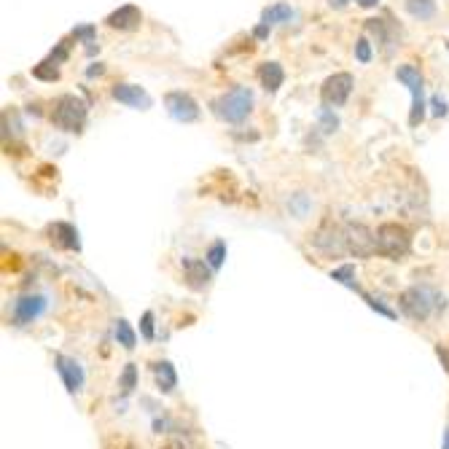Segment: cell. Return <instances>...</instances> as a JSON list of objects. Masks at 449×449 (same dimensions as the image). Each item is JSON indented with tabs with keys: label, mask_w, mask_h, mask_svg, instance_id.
<instances>
[{
	"label": "cell",
	"mask_w": 449,
	"mask_h": 449,
	"mask_svg": "<svg viewBox=\"0 0 449 449\" xmlns=\"http://www.w3.org/2000/svg\"><path fill=\"white\" fill-rule=\"evenodd\" d=\"M210 110L216 113L221 122L226 124H243L253 110V92L247 86H232L229 92L218 95L210 103Z\"/></svg>",
	"instance_id": "6da1fadb"
},
{
	"label": "cell",
	"mask_w": 449,
	"mask_h": 449,
	"mask_svg": "<svg viewBox=\"0 0 449 449\" xmlns=\"http://www.w3.org/2000/svg\"><path fill=\"white\" fill-rule=\"evenodd\" d=\"M444 307H447L444 296L425 286L407 288V291L401 293V310H404L412 320H420V323H425L436 310H444Z\"/></svg>",
	"instance_id": "7a4b0ae2"
},
{
	"label": "cell",
	"mask_w": 449,
	"mask_h": 449,
	"mask_svg": "<svg viewBox=\"0 0 449 449\" xmlns=\"http://www.w3.org/2000/svg\"><path fill=\"white\" fill-rule=\"evenodd\" d=\"M374 247L382 259L401 261L412 250V234L401 223H382L374 232Z\"/></svg>",
	"instance_id": "3957f363"
},
{
	"label": "cell",
	"mask_w": 449,
	"mask_h": 449,
	"mask_svg": "<svg viewBox=\"0 0 449 449\" xmlns=\"http://www.w3.org/2000/svg\"><path fill=\"white\" fill-rule=\"evenodd\" d=\"M86 116H89V105L83 103L78 95H62L54 103V110H52V124L62 132H73L78 135L83 132V124H86Z\"/></svg>",
	"instance_id": "277c9868"
},
{
	"label": "cell",
	"mask_w": 449,
	"mask_h": 449,
	"mask_svg": "<svg viewBox=\"0 0 449 449\" xmlns=\"http://www.w3.org/2000/svg\"><path fill=\"white\" fill-rule=\"evenodd\" d=\"M395 78L404 83L412 95V110H409V127H420L425 119V81H422L420 68L414 65H401L395 68Z\"/></svg>",
	"instance_id": "5b68a950"
},
{
	"label": "cell",
	"mask_w": 449,
	"mask_h": 449,
	"mask_svg": "<svg viewBox=\"0 0 449 449\" xmlns=\"http://www.w3.org/2000/svg\"><path fill=\"white\" fill-rule=\"evenodd\" d=\"M313 247L320 250L328 259H337V256H344L347 253V226H339L334 223L331 218L323 221L313 234Z\"/></svg>",
	"instance_id": "8992f818"
},
{
	"label": "cell",
	"mask_w": 449,
	"mask_h": 449,
	"mask_svg": "<svg viewBox=\"0 0 449 449\" xmlns=\"http://www.w3.org/2000/svg\"><path fill=\"white\" fill-rule=\"evenodd\" d=\"M353 86H355V78L353 73H334V76H328L323 86H320V100H323V105L326 108H342L350 95H353Z\"/></svg>",
	"instance_id": "52a82bcc"
},
{
	"label": "cell",
	"mask_w": 449,
	"mask_h": 449,
	"mask_svg": "<svg viewBox=\"0 0 449 449\" xmlns=\"http://www.w3.org/2000/svg\"><path fill=\"white\" fill-rule=\"evenodd\" d=\"M164 108L180 124H191L199 119V105H197V100L189 92H170L164 97Z\"/></svg>",
	"instance_id": "ba28073f"
},
{
	"label": "cell",
	"mask_w": 449,
	"mask_h": 449,
	"mask_svg": "<svg viewBox=\"0 0 449 449\" xmlns=\"http://www.w3.org/2000/svg\"><path fill=\"white\" fill-rule=\"evenodd\" d=\"M46 307H49V301L46 296L41 293H28V296H19L14 301V326H30V323H35L43 313H46Z\"/></svg>",
	"instance_id": "9c48e42d"
},
{
	"label": "cell",
	"mask_w": 449,
	"mask_h": 449,
	"mask_svg": "<svg viewBox=\"0 0 449 449\" xmlns=\"http://www.w3.org/2000/svg\"><path fill=\"white\" fill-rule=\"evenodd\" d=\"M54 368H57V374L62 377V382H65V390H68V393H81L83 380H86V377H83V366L76 361V358L57 353Z\"/></svg>",
	"instance_id": "30bf717a"
},
{
	"label": "cell",
	"mask_w": 449,
	"mask_h": 449,
	"mask_svg": "<svg viewBox=\"0 0 449 449\" xmlns=\"http://www.w3.org/2000/svg\"><path fill=\"white\" fill-rule=\"evenodd\" d=\"M366 33H371V35L377 38L385 57H393V52L401 46V43H398L401 33H398V28H393L387 19H366Z\"/></svg>",
	"instance_id": "8fae6325"
},
{
	"label": "cell",
	"mask_w": 449,
	"mask_h": 449,
	"mask_svg": "<svg viewBox=\"0 0 449 449\" xmlns=\"http://www.w3.org/2000/svg\"><path fill=\"white\" fill-rule=\"evenodd\" d=\"M347 253H355L358 259H366L371 253H377L374 232H368L363 223H350L347 226Z\"/></svg>",
	"instance_id": "7c38bea8"
},
{
	"label": "cell",
	"mask_w": 449,
	"mask_h": 449,
	"mask_svg": "<svg viewBox=\"0 0 449 449\" xmlns=\"http://www.w3.org/2000/svg\"><path fill=\"white\" fill-rule=\"evenodd\" d=\"M183 274H186V286L191 291H204V288L210 286V280H213V267L207 261L186 256L183 259Z\"/></svg>",
	"instance_id": "4fadbf2b"
},
{
	"label": "cell",
	"mask_w": 449,
	"mask_h": 449,
	"mask_svg": "<svg viewBox=\"0 0 449 449\" xmlns=\"http://www.w3.org/2000/svg\"><path fill=\"white\" fill-rule=\"evenodd\" d=\"M110 97H113L116 103H122V105H129V108H137V110L151 108V97L146 95V89H140L135 83H116V86L110 89Z\"/></svg>",
	"instance_id": "5bb4252c"
},
{
	"label": "cell",
	"mask_w": 449,
	"mask_h": 449,
	"mask_svg": "<svg viewBox=\"0 0 449 449\" xmlns=\"http://www.w3.org/2000/svg\"><path fill=\"white\" fill-rule=\"evenodd\" d=\"M105 25H108L110 30L132 33V30H137L140 25H143V11H140L137 6H132V3H127V6H122V8H116L113 14H108Z\"/></svg>",
	"instance_id": "9a60e30c"
},
{
	"label": "cell",
	"mask_w": 449,
	"mask_h": 449,
	"mask_svg": "<svg viewBox=\"0 0 449 449\" xmlns=\"http://www.w3.org/2000/svg\"><path fill=\"white\" fill-rule=\"evenodd\" d=\"M49 240L54 243L57 247L62 250H81V240H78V229L73 223H65V221H57L49 226Z\"/></svg>",
	"instance_id": "2e32d148"
},
{
	"label": "cell",
	"mask_w": 449,
	"mask_h": 449,
	"mask_svg": "<svg viewBox=\"0 0 449 449\" xmlns=\"http://www.w3.org/2000/svg\"><path fill=\"white\" fill-rule=\"evenodd\" d=\"M259 81L267 92H277L283 86V81H286V70H283L280 62H264L259 68Z\"/></svg>",
	"instance_id": "e0dca14e"
},
{
	"label": "cell",
	"mask_w": 449,
	"mask_h": 449,
	"mask_svg": "<svg viewBox=\"0 0 449 449\" xmlns=\"http://www.w3.org/2000/svg\"><path fill=\"white\" fill-rule=\"evenodd\" d=\"M153 374H156V387H159L162 393H173L177 387L175 366H173L170 361H156V363H153Z\"/></svg>",
	"instance_id": "ac0fdd59"
},
{
	"label": "cell",
	"mask_w": 449,
	"mask_h": 449,
	"mask_svg": "<svg viewBox=\"0 0 449 449\" xmlns=\"http://www.w3.org/2000/svg\"><path fill=\"white\" fill-rule=\"evenodd\" d=\"M291 19H293V8L288 3H274V6L261 11V25H269V28L272 25H286Z\"/></svg>",
	"instance_id": "d6986e66"
},
{
	"label": "cell",
	"mask_w": 449,
	"mask_h": 449,
	"mask_svg": "<svg viewBox=\"0 0 449 449\" xmlns=\"http://www.w3.org/2000/svg\"><path fill=\"white\" fill-rule=\"evenodd\" d=\"M407 11L409 16L420 19V22H428L436 16V0H407Z\"/></svg>",
	"instance_id": "ffe728a7"
},
{
	"label": "cell",
	"mask_w": 449,
	"mask_h": 449,
	"mask_svg": "<svg viewBox=\"0 0 449 449\" xmlns=\"http://www.w3.org/2000/svg\"><path fill=\"white\" fill-rule=\"evenodd\" d=\"M116 339H119V344H122L124 350H135L137 334H135V328L129 326L124 317H119V320H116Z\"/></svg>",
	"instance_id": "44dd1931"
},
{
	"label": "cell",
	"mask_w": 449,
	"mask_h": 449,
	"mask_svg": "<svg viewBox=\"0 0 449 449\" xmlns=\"http://www.w3.org/2000/svg\"><path fill=\"white\" fill-rule=\"evenodd\" d=\"M223 259H226V243L223 240H216L213 245L207 247V256H204V261L213 267V272L216 269H221L223 267Z\"/></svg>",
	"instance_id": "7402d4cb"
},
{
	"label": "cell",
	"mask_w": 449,
	"mask_h": 449,
	"mask_svg": "<svg viewBox=\"0 0 449 449\" xmlns=\"http://www.w3.org/2000/svg\"><path fill=\"white\" fill-rule=\"evenodd\" d=\"M331 280H337V283H342V286L358 291V286H355V267L353 264H342V267H337V269H331Z\"/></svg>",
	"instance_id": "603a6c76"
},
{
	"label": "cell",
	"mask_w": 449,
	"mask_h": 449,
	"mask_svg": "<svg viewBox=\"0 0 449 449\" xmlns=\"http://www.w3.org/2000/svg\"><path fill=\"white\" fill-rule=\"evenodd\" d=\"M135 385H137V366L135 363H127L122 371V380H119V387H122L124 395H129L135 390Z\"/></svg>",
	"instance_id": "cb8c5ba5"
},
{
	"label": "cell",
	"mask_w": 449,
	"mask_h": 449,
	"mask_svg": "<svg viewBox=\"0 0 449 449\" xmlns=\"http://www.w3.org/2000/svg\"><path fill=\"white\" fill-rule=\"evenodd\" d=\"M33 76L35 78H41V81H57L59 78V70H57L54 62H41V65H35V70H33Z\"/></svg>",
	"instance_id": "d4e9b609"
},
{
	"label": "cell",
	"mask_w": 449,
	"mask_h": 449,
	"mask_svg": "<svg viewBox=\"0 0 449 449\" xmlns=\"http://www.w3.org/2000/svg\"><path fill=\"white\" fill-rule=\"evenodd\" d=\"M355 59H358V62H363V65L371 62V43H368L366 35H361L358 43H355Z\"/></svg>",
	"instance_id": "484cf974"
},
{
	"label": "cell",
	"mask_w": 449,
	"mask_h": 449,
	"mask_svg": "<svg viewBox=\"0 0 449 449\" xmlns=\"http://www.w3.org/2000/svg\"><path fill=\"white\" fill-rule=\"evenodd\" d=\"M358 293L363 296V301H366V304H368V307H371V310H377V313H380V315H385V317H390V320H395V313H393V310H390V307H385V304H382L380 299H374V296H368V293H363L361 288H358Z\"/></svg>",
	"instance_id": "4316f807"
},
{
	"label": "cell",
	"mask_w": 449,
	"mask_h": 449,
	"mask_svg": "<svg viewBox=\"0 0 449 449\" xmlns=\"http://www.w3.org/2000/svg\"><path fill=\"white\" fill-rule=\"evenodd\" d=\"M140 334H143V339L146 342H153L156 339V331H153V313H143L140 317Z\"/></svg>",
	"instance_id": "83f0119b"
},
{
	"label": "cell",
	"mask_w": 449,
	"mask_h": 449,
	"mask_svg": "<svg viewBox=\"0 0 449 449\" xmlns=\"http://www.w3.org/2000/svg\"><path fill=\"white\" fill-rule=\"evenodd\" d=\"M320 124H323V132H326V135H331V132H337L339 119L331 113V108H323V110H320Z\"/></svg>",
	"instance_id": "f1b7e54d"
},
{
	"label": "cell",
	"mask_w": 449,
	"mask_h": 449,
	"mask_svg": "<svg viewBox=\"0 0 449 449\" xmlns=\"http://www.w3.org/2000/svg\"><path fill=\"white\" fill-rule=\"evenodd\" d=\"M73 38L83 43H92L95 41V28H92V25H81V28L73 30Z\"/></svg>",
	"instance_id": "f546056e"
},
{
	"label": "cell",
	"mask_w": 449,
	"mask_h": 449,
	"mask_svg": "<svg viewBox=\"0 0 449 449\" xmlns=\"http://www.w3.org/2000/svg\"><path fill=\"white\" fill-rule=\"evenodd\" d=\"M68 46H70L68 41L59 43V46H57L54 52L49 54V62H54V65H59V62H65V59H68Z\"/></svg>",
	"instance_id": "4dcf8cb0"
},
{
	"label": "cell",
	"mask_w": 449,
	"mask_h": 449,
	"mask_svg": "<svg viewBox=\"0 0 449 449\" xmlns=\"http://www.w3.org/2000/svg\"><path fill=\"white\" fill-rule=\"evenodd\" d=\"M431 113H433L436 119H444V116H447L449 113V108H447V103H444V100H441V97H433V100H431Z\"/></svg>",
	"instance_id": "1f68e13d"
},
{
	"label": "cell",
	"mask_w": 449,
	"mask_h": 449,
	"mask_svg": "<svg viewBox=\"0 0 449 449\" xmlns=\"http://www.w3.org/2000/svg\"><path fill=\"white\" fill-rule=\"evenodd\" d=\"M436 355H438V361L444 363V371L449 374V350L444 347V344H436Z\"/></svg>",
	"instance_id": "d6a6232c"
},
{
	"label": "cell",
	"mask_w": 449,
	"mask_h": 449,
	"mask_svg": "<svg viewBox=\"0 0 449 449\" xmlns=\"http://www.w3.org/2000/svg\"><path fill=\"white\" fill-rule=\"evenodd\" d=\"M328 6L339 11V8H347V6H350V0H328Z\"/></svg>",
	"instance_id": "836d02e7"
},
{
	"label": "cell",
	"mask_w": 449,
	"mask_h": 449,
	"mask_svg": "<svg viewBox=\"0 0 449 449\" xmlns=\"http://www.w3.org/2000/svg\"><path fill=\"white\" fill-rule=\"evenodd\" d=\"M269 35V25H259L256 28V38H267Z\"/></svg>",
	"instance_id": "e575fe53"
},
{
	"label": "cell",
	"mask_w": 449,
	"mask_h": 449,
	"mask_svg": "<svg viewBox=\"0 0 449 449\" xmlns=\"http://www.w3.org/2000/svg\"><path fill=\"white\" fill-rule=\"evenodd\" d=\"M380 0H358V6H363V8H374Z\"/></svg>",
	"instance_id": "d590c367"
},
{
	"label": "cell",
	"mask_w": 449,
	"mask_h": 449,
	"mask_svg": "<svg viewBox=\"0 0 449 449\" xmlns=\"http://www.w3.org/2000/svg\"><path fill=\"white\" fill-rule=\"evenodd\" d=\"M100 73H105V68H103L100 62H97L95 68H89V76H100Z\"/></svg>",
	"instance_id": "8d00e7d4"
},
{
	"label": "cell",
	"mask_w": 449,
	"mask_h": 449,
	"mask_svg": "<svg viewBox=\"0 0 449 449\" xmlns=\"http://www.w3.org/2000/svg\"><path fill=\"white\" fill-rule=\"evenodd\" d=\"M441 449H449V428L444 431V444H441Z\"/></svg>",
	"instance_id": "74e56055"
},
{
	"label": "cell",
	"mask_w": 449,
	"mask_h": 449,
	"mask_svg": "<svg viewBox=\"0 0 449 449\" xmlns=\"http://www.w3.org/2000/svg\"><path fill=\"white\" fill-rule=\"evenodd\" d=\"M447 49H449V43H447Z\"/></svg>",
	"instance_id": "f35d334b"
}]
</instances>
